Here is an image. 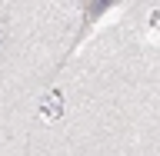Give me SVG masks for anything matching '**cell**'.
I'll use <instances>...</instances> for the list:
<instances>
[{
  "instance_id": "6da1fadb",
  "label": "cell",
  "mask_w": 160,
  "mask_h": 156,
  "mask_svg": "<svg viewBox=\"0 0 160 156\" xmlns=\"http://www.w3.org/2000/svg\"><path fill=\"white\" fill-rule=\"evenodd\" d=\"M40 103H43V116H47V120H57L60 113H63V106H60V93H47Z\"/></svg>"
}]
</instances>
